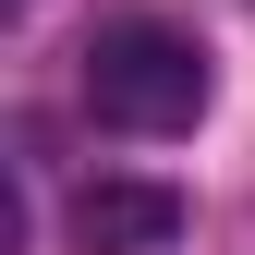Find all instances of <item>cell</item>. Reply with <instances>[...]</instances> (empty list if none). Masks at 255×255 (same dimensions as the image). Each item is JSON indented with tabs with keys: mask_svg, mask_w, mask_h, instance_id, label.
I'll use <instances>...</instances> for the list:
<instances>
[{
	"mask_svg": "<svg viewBox=\"0 0 255 255\" xmlns=\"http://www.w3.org/2000/svg\"><path fill=\"white\" fill-rule=\"evenodd\" d=\"M85 110L110 122V134H195L207 110V49L182 37L170 12H110L98 37H85Z\"/></svg>",
	"mask_w": 255,
	"mask_h": 255,
	"instance_id": "1",
	"label": "cell"
},
{
	"mask_svg": "<svg viewBox=\"0 0 255 255\" xmlns=\"http://www.w3.org/2000/svg\"><path fill=\"white\" fill-rule=\"evenodd\" d=\"M73 243H85V255H170V243H182V195H170V182L98 170V182L73 195Z\"/></svg>",
	"mask_w": 255,
	"mask_h": 255,
	"instance_id": "2",
	"label": "cell"
}]
</instances>
